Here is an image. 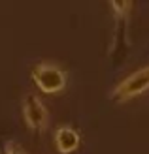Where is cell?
Segmentation results:
<instances>
[{"instance_id":"obj_1","label":"cell","mask_w":149,"mask_h":154,"mask_svg":"<svg viewBox=\"0 0 149 154\" xmlns=\"http://www.w3.org/2000/svg\"><path fill=\"white\" fill-rule=\"evenodd\" d=\"M32 79L36 87L45 94L60 92L66 85V72L51 62H40L32 66Z\"/></svg>"},{"instance_id":"obj_2","label":"cell","mask_w":149,"mask_h":154,"mask_svg":"<svg viewBox=\"0 0 149 154\" xmlns=\"http://www.w3.org/2000/svg\"><path fill=\"white\" fill-rule=\"evenodd\" d=\"M147 88H149V66L130 73L125 81H121L112 92V100L113 102H127V100L142 94Z\"/></svg>"},{"instance_id":"obj_3","label":"cell","mask_w":149,"mask_h":154,"mask_svg":"<svg viewBox=\"0 0 149 154\" xmlns=\"http://www.w3.org/2000/svg\"><path fill=\"white\" fill-rule=\"evenodd\" d=\"M23 117H25L27 126L32 130V132H44L47 128V107L42 103V100L36 94H27L23 100Z\"/></svg>"},{"instance_id":"obj_4","label":"cell","mask_w":149,"mask_h":154,"mask_svg":"<svg viewBox=\"0 0 149 154\" xmlns=\"http://www.w3.org/2000/svg\"><path fill=\"white\" fill-rule=\"evenodd\" d=\"M55 147L60 154H72L79 147V134L70 126H60L55 132Z\"/></svg>"},{"instance_id":"obj_5","label":"cell","mask_w":149,"mask_h":154,"mask_svg":"<svg viewBox=\"0 0 149 154\" xmlns=\"http://www.w3.org/2000/svg\"><path fill=\"white\" fill-rule=\"evenodd\" d=\"M8 149H10V154H25L17 145H13V143H8Z\"/></svg>"},{"instance_id":"obj_6","label":"cell","mask_w":149,"mask_h":154,"mask_svg":"<svg viewBox=\"0 0 149 154\" xmlns=\"http://www.w3.org/2000/svg\"><path fill=\"white\" fill-rule=\"evenodd\" d=\"M0 154H10V149H8V145H6V147H0Z\"/></svg>"}]
</instances>
